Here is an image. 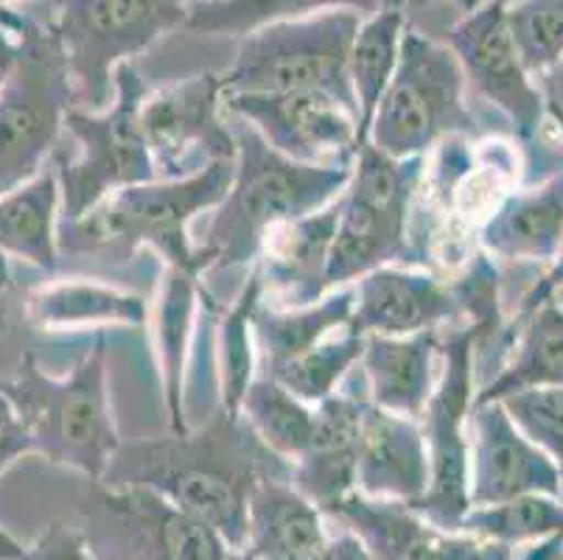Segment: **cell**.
<instances>
[{"label": "cell", "mask_w": 563, "mask_h": 560, "mask_svg": "<svg viewBox=\"0 0 563 560\" xmlns=\"http://www.w3.org/2000/svg\"><path fill=\"white\" fill-rule=\"evenodd\" d=\"M536 85L541 90V99H544L547 116L561 127L563 138V56L558 62H552L550 68H544L541 74L532 76Z\"/></svg>", "instance_id": "obj_41"}, {"label": "cell", "mask_w": 563, "mask_h": 560, "mask_svg": "<svg viewBox=\"0 0 563 560\" xmlns=\"http://www.w3.org/2000/svg\"><path fill=\"white\" fill-rule=\"evenodd\" d=\"M336 216H340V197L266 235L255 270L264 281V295L269 292L280 303L278 308L309 306L329 295L325 266H329Z\"/></svg>", "instance_id": "obj_20"}, {"label": "cell", "mask_w": 563, "mask_h": 560, "mask_svg": "<svg viewBox=\"0 0 563 560\" xmlns=\"http://www.w3.org/2000/svg\"><path fill=\"white\" fill-rule=\"evenodd\" d=\"M29 317L45 331L143 328L150 322V303L90 277H59L29 297Z\"/></svg>", "instance_id": "obj_26"}, {"label": "cell", "mask_w": 563, "mask_h": 560, "mask_svg": "<svg viewBox=\"0 0 563 560\" xmlns=\"http://www.w3.org/2000/svg\"><path fill=\"white\" fill-rule=\"evenodd\" d=\"M429 3H434V0H407V12H409V9H421V7H429Z\"/></svg>", "instance_id": "obj_48"}, {"label": "cell", "mask_w": 563, "mask_h": 560, "mask_svg": "<svg viewBox=\"0 0 563 560\" xmlns=\"http://www.w3.org/2000/svg\"><path fill=\"white\" fill-rule=\"evenodd\" d=\"M18 407L34 449L54 465H65L101 482L121 449L107 382L104 339L70 367L68 376H48L34 353H25L12 382L0 384Z\"/></svg>", "instance_id": "obj_4"}, {"label": "cell", "mask_w": 563, "mask_h": 560, "mask_svg": "<svg viewBox=\"0 0 563 560\" xmlns=\"http://www.w3.org/2000/svg\"><path fill=\"white\" fill-rule=\"evenodd\" d=\"M561 289H563V246H561V253H558V259L552 261L550 270H547V275L539 277V284H532V289L525 295V300H521L519 311H516L514 317V326H508V337L514 339L519 322L527 320V317H530L539 306L550 303Z\"/></svg>", "instance_id": "obj_40"}, {"label": "cell", "mask_w": 563, "mask_h": 560, "mask_svg": "<svg viewBox=\"0 0 563 560\" xmlns=\"http://www.w3.org/2000/svg\"><path fill=\"white\" fill-rule=\"evenodd\" d=\"M59 177L45 166L29 183L0 197V255H14L45 272L59 270Z\"/></svg>", "instance_id": "obj_27"}, {"label": "cell", "mask_w": 563, "mask_h": 560, "mask_svg": "<svg viewBox=\"0 0 563 560\" xmlns=\"http://www.w3.org/2000/svg\"><path fill=\"white\" fill-rule=\"evenodd\" d=\"M463 68L446 43L404 31L398 65L371 121L367 143L387 157H423L446 138L477 135Z\"/></svg>", "instance_id": "obj_7"}, {"label": "cell", "mask_w": 563, "mask_h": 560, "mask_svg": "<svg viewBox=\"0 0 563 560\" xmlns=\"http://www.w3.org/2000/svg\"><path fill=\"white\" fill-rule=\"evenodd\" d=\"M508 29L532 76L563 56V0H508Z\"/></svg>", "instance_id": "obj_36"}, {"label": "cell", "mask_w": 563, "mask_h": 560, "mask_svg": "<svg viewBox=\"0 0 563 560\" xmlns=\"http://www.w3.org/2000/svg\"><path fill=\"white\" fill-rule=\"evenodd\" d=\"M0 322H3V306H0ZM0 328H3V326H0Z\"/></svg>", "instance_id": "obj_52"}, {"label": "cell", "mask_w": 563, "mask_h": 560, "mask_svg": "<svg viewBox=\"0 0 563 560\" xmlns=\"http://www.w3.org/2000/svg\"><path fill=\"white\" fill-rule=\"evenodd\" d=\"M505 9L508 0H479L446 31L443 43L457 56L465 87L508 118L516 141L530 154L527 168H547L544 127L550 116L539 85L516 51Z\"/></svg>", "instance_id": "obj_12"}, {"label": "cell", "mask_w": 563, "mask_h": 560, "mask_svg": "<svg viewBox=\"0 0 563 560\" xmlns=\"http://www.w3.org/2000/svg\"><path fill=\"white\" fill-rule=\"evenodd\" d=\"M457 530L514 549L527 547L563 532V499L547 493H527L499 505L468 507Z\"/></svg>", "instance_id": "obj_34"}, {"label": "cell", "mask_w": 563, "mask_h": 560, "mask_svg": "<svg viewBox=\"0 0 563 560\" xmlns=\"http://www.w3.org/2000/svg\"><path fill=\"white\" fill-rule=\"evenodd\" d=\"M362 373L367 400L387 413L421 418L440 376V331L365 337Z\"/></svg>", "instance_id": "obj_23"}, {"label": "cell", "mask_w": 563, "mask_h": 560, "mask_svg": "<svg viewBox=\"0 0 563 560\" xmlns=\"http://www.w3.org/2000/svg\"><path fill=\"white\" fill-rule=\"evenodd\" d=\"M362 14L351 9L280 20L242 37L224 74L222 96L235 92H329L360 118L347 79V56L360 34Z\"/></svg>", "instance_id": "obj_8"}, {"label": "cell", "mask_w": 563, "mask_h": 560, "mask_svg": "<svg viewBox=\"0 0 563 560\" xmlns=\"http://www.w3.org/2000/svg\"><path fill=\"white\" fill-rule=\"evenodd\" d=\"M18 34L20 54L12 74L0 85V197L29 183L48 166L65 116L74 107L65 54L51 23L32 14L0 9Z\"/></svg>", "instance_id": "obj_6"}, {"label": "cell", "mask_w": 563, "mask_h": 560, "mask_svg": "<svg viewBox=\"0 0 563 560\" xmlns=\"http://www.w3.org/2000/svg\"><path fill=\"white\" fill-rule=\"evenodd\" d=\"M552 300H558V303H561V306H563V289H561V292H558V295H555V297H552Z\"/></svg>", "instance_id": "obj_49"}, {"label": "cell", "mask_w": 563, "mask_h": 560, "mask_svg": "<svg viewBox=\"0 0 563 560\" xmlns=\"http://www.w3.org/2000/svg\"><path fill=\"white\" fill-rule=\"evenodd\" d=\"M322 516L289 476H261L250 496L242 554L250 560H314L329 541Z\"/></svg>", "instance_id": "obj_24"}, {"label": "cell", "mask_w": 563, "mask_h": 560, "mask_svg": "<svg viewBox=\"0 0 563 560\" xmlns=\"http://www.w3.org/2000/svg\"><path fill=\"white\" fill-rule=\"evenodd\" d=\"M20 560H99L96 558L90 538L81 530L70 527V524L56 521L45 527L43 536L25 547L23 558Z\"/></svg>", "instance_id": "obj_38"}, {"label": "cell", "mask_w": 563, "mask_h": 560, "mask_svg": "<svg viewBox=\"0 0 563 560\" xmlns=\"http://www.w3.org/2000/svg\"><path fill=\"white\" fill-rule=\"evenodd\" d=\"M23 552H25L23 543H20L12 532H7L3 527H0V560H20L23 558Z\"/></svg>", "instance_id": "obj_45"}, {"label": "cell", "mask_w": 563, "mask_h": 560, "mask_svg": "<svg viewBox=\"0 0 563 560\" xmlns=\"http://www.w3.org/2000/svg\"><path fill=\"white\" fill-rule=\"evenodd\" d=\"M12 286V272H9L7 255H0V292H7Z\"/></svg>", "instance_id": "obj_46"}, {"label": "cell", "mask_w": 563, "mask_h": 560, "mask_svg": "<svg viewBox=\"0 0 563 560\" xmlns=\"http://www.w3.org/2000/svg\"><path fill=\"white\" fill-rule=\"evenodd\" d=\"M382 9H404L407 12V0H382Z\"/></svg>", "instance_id": "obj_47"}, {"label": "cell", "mask_w": 563, "mask_h": 560, "mask_svg": "<svg viewBox=\"0 0 563 560\" xmlns=\"http://www.w3.org/2000/svg\"><path fill=\"white\" fill-rule=\"evenodd\" d=\"M334 9H351L362 18H371L382 9V0H205V3H188L186 25L199 34L247 37L269 23L334 12Z\"/></svg>", "instance_id": "obj_31"}, {"label": "cell", "mask_w": 563, "mask_h": 560, "mask_svg": "<svg viewBox=\"0 0 563 560\" xmlns=\"http://www.w3.org/2000/svg\"><path fill=\"white\" fill-rule=\"evenodd\" d=\"M407 25L404 9H378L371 18L362 20L360 34L353 40L351 56H347V79H351L356 107H360V146L367 143L378 101L396 74L398 51H401Z\"/></svg>", "instance_id": "obj_30"}, {"label": "cell", "mask_w": 563, "mask_h": 560, "mask_svg": "<svg viewBox=\"0 0 563 560\" xmlns=\"http://www.w3.org/2000/svg\"><path fill=\"white\" fill-rule=\"evenodd\" d=\"M452 286L415 266H378L353 284V315L347 328L362 337H407L440 331L457 320Z\"/></svg>", "instance_id": "obj_17"}, {"label": "cell", "mask_w": 563, "mask_h": 560, "mask_svg": "<svg viewBox=\"0 0 563 560\" xmlns=\"http://www.w3.org/2000/svg\"><path fill=\"white\" fill-rule=\"evenodd\" d=\"M530 387H563V306L558 300L544 303L519 322L510 359L477 389L474 404L501 400Z\"/></svg>", "instance_id": "obj_28"}, {"label": "cell", "mask_w": 563, "mask_h": 560, "mask_svg": "<svg viewBox=\"0 0 563 560\" xmlns=\"http://www.w3.org/2000/svg\"><path fill=\"white\" fill-rule=\"evenodd\" d=\"M558 560H563V554H561V558H558Z\"/></svg>", "instance_id": "obj_54"}, {"label": "cell", "mask_w": 563, "mask_h": 560, "mask_svg": "<svg viewBox=\"0 0 563 560\" xmlns=\"http://www.w3.org/2000/svg\"><path fill=\"white\" fill-rule=\"evenodd\" d=\"M23 454H37V449L12 398L0 393V474Z\"/></svg>", "instance_id": "obj_39"}, {"label": "cell", "mask_w": 563, "mask_h": 560, "mask_svg": "<svg viewBox=\"0 0 563 560\" xmlns=\"http://www.w3.org/2000/svg\"><path fill=\"white\" fill-rule=\"evenodd\" d=\"M9 3H18V0H0V9L9 7Z\"/></svg>", "instance_id": "obj_50"}, {"label": "cell", "mask_w": 563, "mask_h": 560, "mask_svg": "<svg viewBox=\"0 0 563 560\" xmlns=\"http://www.w3.org/2000/svg\"><path fill=\"white\" fill-rule=\"evenodd\" d=\"M314 560H376L356 532L342 527L336 536H329L322 552Z\"/></svg>", "instance_id": "obj_42"}, {"label": "cell", "mask_w": 563, "mask_h": 560, "mask_svg": "<svg viewBox=\"0 0 563 560\" xmlns=\"http://www.w3.org/2000/svg\"><path fill=\"white\" fill-rule=\"evenodd\" d=\"M224 112L306 166H351L360 149V118L329 92H235L224 96Z\"/></svg>", "instance_id": "obj_14"}, {"label": "cell", "mask_w": 563, "mask_h": 560, "mask_svg": "<svg viewBox=\"0 0 563 560\" xmlns=\"http://www.w3.org/2000/svg\"><path fill=\"white\" fill-rule=\"evenodd\" d=\"M362 395L340 393L314 404V435L309 449L289 465V482L329 513L342 496L356 491V440Z\"/></svg>", "instance_id": "obj_21"}, {"label": "cell", "mask_w": 563, "mask_h": 560, "mask_svg": "<svg viewBox=\"0 0 563 560\" xmlns=\"http://www.w3.org/2000/svg\"><path fill=\"white\" fill-rule=\"evenodd\" d=\"M477 339L479 333L471 322L454 328L446 339L440 337L438 387L418 418L429 457V485L421 499L409 507L446 530H457L460 518L471 507L468 418L477 395L474 387Z\"/></svg>", "instance_id": "obj_11"}, {"label": "cell", "mask_w": 563, "mask_h": 560, "mask_svg": "<svg viewBox=\"0 0 563 560\" xmlns=\"http://www.w3.org/2000/svg\"><path fill=\"white\" fill-rule=\"evenodd\" d=\"M485 255L552 264L563 246V172L508 194L479 228Z\"/></svg>", "instance_id": "obj_22"}, {"label": "cell", "mask_w": 563, "mask_h": 560, "mask_svg": "<svg viewBox=\"0 0 563 560\" xmlns=\"http://www.w3.org/2000/svg\"><path fill=\"white\" fill-rule=\"evenodd\" d=\"M353 315V284L329 292L317 303L278 308L258 303L253 315L255 348L264 356V370L298 359L331 333L342 331Z\"/></svg>", "instance_id": "obj_29"}, {"label": "cell", "mask_w": 563, "mask_h": 560, "mask_svg": "<svg viewBox=\"0 0 563 560\" xmlns=\"http://www.w3.org/2000/svg\"><path fill=\"white\" fill-rule=\"evenodd\" d=\"M471 507L547 493L563 499V480L550 454L525 438L499 400L474 404L468 418Z\"/></svg>", "instance_id": "obj_16"}, {"label": "cell", "mask_w": 563, "mask_h": 560, "mask_svg": "<svg viewBox=\"0 0 563 560\" xmlns=\"http://www.w3.org/2000/svg\"><path fill=\"white\" fill-rule=\"evenodd\" d=\"M235 138L233 183L194 241L211 255V272L253 266L266 235L325 208L345 191L351 166H306L275 152L242 118L228 116Z\"/></svg>", "instance_id": "obj_2"}, {"label": "cell", "mask_w": 563, "mask_h": 560, "mask_svg": "<svg viewBox=\"0 0 563 560\" xmlns=\"http://www.w3.org/2000/svg\"><path fill=\"white\" fill-rule=\"evenodd\" d=\"M427 172V157L396 161L371 143L353 157L351 179L340 194L325 286L329 292L356 284L362 275L390 264H421L409 244V205Z\"/></svg>", "instance_id": "obj_5"}, {"label": "cell", "mask_w": 563, "mask_h": 560, "mask_svg": "<svg viewBox=\"0 0 563 560\" xmlns=\"http://www.w3.org/2000/svg\"><path fill=\"white\" fill-rule=\"evenodd\" d=\"M18 54H20L18 34H14V29L7 23V20L0 18V85L7 81L9 74H12Z\"/></svg>", "instance_id": "obj_43"}, {"label": "cell", "mask_w": 563, "mask_h": 560, "mask_svg": "<svg viewBox=\"0 0 563 560\" xmlns=\"http://www.w3.org/2000/svg\"><path fill=\"white\" fill-rule=\"evenodd\" d=\"M331 518L365 541L376 560H514L516 549L446 530L407 502L371 499L351 491L329 510Z\"/></svg>", "instance_id": "obj_15"}, {"label": "cell", "mask_w": 563, "mask_h": 560, "mask_svg": "<svg viewBox=\"0 0 563 560\" xmlns=\"http://www.w3.org/2000/svg\"><path fill=\"white\" fill-rule=\"evenodd\" d=\"M563 554V532L544 538V541L527 543L514 560H558Z\"/></svg>", "instance_id": "obj_44"}, {"label": "cell", "mask_w": 563, "mask_h": 560, "mask_svg": "<svg viewBox=\"0 0 563 560\" xmlns=\"http://www.w3.org/2000/svg\"><path fill=\"white\" fill-rule=\"evenodd\" d=\"M261 476H289V462L269 454L242 418L219 409L208 429L197 435L186 431L152 443H121L101 482L110 487H152L208 524L230 552L242 554L247 547L250 496Z\"/></svg>", "instance_id": "obj_1"}, {"label": "cell", "mask_w": 563, "mask_h": 560, "mask_svg": "<svg viewBox=\"0 0 563 560\" xmlns=\"http://www.w3.org/2000/svg\"><path fill=\"white\" fill-rule=\"evenodd\" d=\"M222 110V81L211 70L143 96L137 123L157 179L191 177L217 161H235V138Z\"/></svg>", "instance_id": "obj_13"}, {"label": "cell", "mask_w": 563, "mask_h": 560, "mask_svg": "<svg viewBox=\"0 0 563 560\" xmlns=\"http://www.w3.org/2000/svg\"><path fill=\"white\" fill-rule=\"evenodd\" d=\"M186 0H56L51 29L65 54L74 107L101 112L115 92L118 65L186 25Z\"/></svg>", "instance_id": "obj_9"}, {"label": "cell", "mask_w": 563, "mask_h": 560, "mask_svg": "<svg viewBox=\"0 0 563 560\" xmlns=\"http://www.w3.org/2000/svg\"><path fill=\"white\" fill-rule=\"evenodd\" d=\"M233 168L235 161H217L191 177L121 188L76 222L56 224L59 255H132L152 246L166 266L205 277L211 272V255L194 244L191 224L222 202Z\"/></svg>", "instance_id": "obj_3"}, {"label": "cell", "mask_w": 563, "mask_h": 560, "mask_svg": "<svg viewBox=\"0 0 563 560\" xmlns=\"http://www.w3.org/2000/svg\"><path fill=\"white\" fill-rule=\"evenodd\" d=\"M499 404L521 435L552 457L563 480V387L519 389Z\"/></svg>", "instance_id": "obj_37"}, {"label": "cell", "mask_w": 563, "mask_h": 560, "mask_svg": "<svg viewBox=\"0 0 563 560\" xmlns=\"http://www.w3.org/2000/svg\"><path fill=\"white\" fill-rule=\"evenodd\" d=\"M112 81L115 92L107 110L85 112L70 107L65 116V130L79 141V157L70 163H56L63 197L59 222H76L110 194L157 179L155 163L137 123L143 96L150 92L146 81L141 79L135 62L118 65Z\"/></svg>", "instance_id": "obj_10"}, {"label": "cell", "mask_w": 563, "mask_h": 560, "mask_svg": "<svg viewBox=\"0 0 563 560\" xmlns=\"http://www.w3.org/2000/svg\"><path fill=\"white\" fill-rule=\"evenodd\" d=\"M264 300V281L255 264L244 281L242 292L219 317V382H222V413L239 418V407L255 378V333L253 315Z\"/></svg>", "instance_id": "obj_33"}, {"label": "cell", "mask_w": 563, "mask_h": 560, "mask_svg": "<svg viewBox=\"0 0 563 560\" xmlns=\"http://www.w3.org/2000/svg\"><path fill=\"white\" fill-rule=\"evenodd\" d=\"M429 485V457L418 418L387 413L365 395L356 440V491L371 499L418 502Z\"/></svg>", "instance_id": "obj_18"}, {"label": "cell", "mask_w": 563, "mask_h": 560, "mask_svg": "<svg viewBox=\"0 0 563 560\" xmlns=\"http://www.w3.org/2000/svg\"><path fill=\"white\" fill-rule=\"evenodd\" d=\"M362 351H365V337L345 326L340 337L331 333L311 351L300 353L298 359L264 370V376L275 378L280 387L314 407L340 389L342 378L351 373L353 364H360Z\"/></svg>", "instance_id": "obj_35"}, {"label": "cell", "mask_w": 563, "mask_h": 560, "mask_svg": "<svg viewBox=\"0 0 563 560\" xmlns=\"http://www.w3.org/2000/svg\"><path fill=\"white\" fill-rule=\"evenodd\" d=\"M205 297H208V292H205L202 277L199 275L177 270V266H166L163 270L152 320H155V345L157 359H161L163 398H166L168 429H172V435H186L188 431L186 364L188 351H191L197 306Z\"/></svg>", "instance_id": "obj_25"}, {"label": "cell", "mask_w": 563, "mask_h": 560, "mask_svg": "<svg viewBox=\"0 0 563 560\" xmlns=\"http://www.w3.org/2000/svg\"><path fill=\"white\" fill-rule=\"evenodd\" d=\"M233 560H250V558H247V554H235Z\"/></svg>", "instance_id": "obj_51"}, {"label": "cell", "mask_w": 563, "mask_h": 560, "mask_svg": "<svg viewBox=\"0 0 563 560\" xmlns=\"http://www.w3.org/2000/svg\"><path fill=\"white\" fill-rule=\"evenodd\" d=\"M186 3H205V0H186Z\"/></svg>", "instance_id": "obj_53"}, {"label": "cell", "mask_w": 563, "mask_h": 560, "mask_svg": "<svg viewBox=\"0 0 563 560\" xmlns=\"http://www.w3.org/2000/svg\"><path fill=\"white\" fill-rule=\"evenodd\" d=\"M104 510L124 530L141 560H233L228 543L205 521L152 487H110Z\"/></svg>", "instance_id": "obj_19"}, {"label": "cell", "mask_w": 563, "mask_h": 560, "mask_svg": "<svg viewBox=\"0 0 563 560\" xmlns=\"http://www.w3.org/2000/svg\"><path fill=\"white\" fill-rule=\"evenodd\" d=\"M239 418L269 454L289 465L309 449L314 435V407L269 376L253 378L239 407Z\"/></svg>", "instance_id": "obj_32"}]
</instances>
